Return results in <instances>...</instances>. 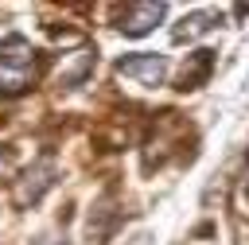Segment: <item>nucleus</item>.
<instances>
[{"label":"nucleus","instance_id":"nucleus-1","mask_svg":"<svg viewBox=\"0 0 249 245\" xmlns=\"http://www.w3.org/2000/svg\"><path fill=\"white\" fill-rule=\"evenodd\" d=\"M35 78H39V54L31 51V43L19 39V35L4 39L0 43V93L4 97H16Z\"/></svg>","mask_w":249,"mask_h":245},{"label":"nucleus","instance_id":"nucleus-2","mask_svg":"<svg viewBox=\"0 0 249 245\" xmlns=\"http://www.w3.org/2000/svg\"><path fill=\"white\" fill-rule=\"evenodd\" d=\"M167 74V62L160 54H128L117 62V78H128V82H140V86H160Z\"/></svg>","mask_w":249,"mask_h":245},{"label":"nucleus","instance_id":"nucleus-3","mask_svg":"<svg viewBox=\"0 0 249 245\" xmlns=\"http://www.w3.org/2000/svg\"><path fill=\"white\" fill-rule=\"evenodd\" d=\"M117 19H121L117 27L124 35H144V31H152V23L163 19V4H128V8H121Z\"/></svg>","mask_w":249,"mask_h":245},{"label":"nucleus","instance_id":"nucleus-4","mask_svg":"<svg viewBox=\"0 0 249 245\" xmlns=\"http://www.w3.org/2000/svg\"><path fill=\"white\" fill-rule=\"evenodd\" d=\"M51 175H54V167H51L47 159H43V163H35V167H31V171L23 175V183L16 187V202H19V206L35 202V198H39V194H43V191L51 187Z\"/></svg>","mask_w":249,"mask_h":245},{"label":"nucleus","instance_id":"nucleus-5","mask_svg":"<svg viewBox=\"0 0 249 245\" xmlns=\"http://www.w3.org/2000/svg\"><path fill=\"white\" fill-rule=\"evenodd\" d=\"M214 19H218V12H195V16H187V19L175 27V39L183 43V39H191V35H202V31L214 27Z\"/></svg>","mask_w":249,"mask_h":245},{"label":"nucleus","instance_id":"nucleus-6","mask_svg":"<svg viewBox=\"0 0 249 245\" xmlns=\"http://www.w3.org/2000/svg\"><path fill=\"white\" fill-rule=\"evenodd\" d=\"M206 70H210V51H198V54H195V66H191V70H183V78H179L183 86H179V89H195V86H198V78H202Z\"/></svg>","mask_w":249,"mask_h":245},{"label":"nucleus","instance_id":"nucleus-7","mask_svg":"<svg viewBox=\"0 0 249 245\" xmlns=\"http://www.w3.org/2000/svg\"><path fill=\"white\" fill-rule=\"evenodd\" d=\"M0 171H4V156H0Z\"/></svg>","mask_w":249,"mask_h":245}]
</instances>
